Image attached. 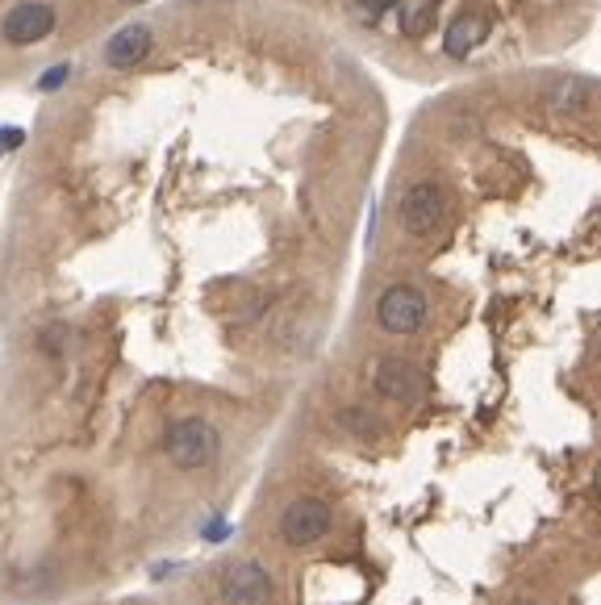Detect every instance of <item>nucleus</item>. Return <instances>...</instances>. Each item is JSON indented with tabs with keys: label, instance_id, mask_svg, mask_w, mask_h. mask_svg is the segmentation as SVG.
<instances>
[{
	"label": "nucleus",
	"instance_id": "nucleus-16",
	"mask_svg": "<svg viewBox=\"0 0 601 605\" xmlns=\"http://www.w3.org/2000/svg\"><path fill=\"white\" fill-rule=\"evenodd\" d=\"M593 489H598V497H601V464H598V473H593Z\"/></svg>",
	"mask_w": 601,
	"mask_h": 605
},
{
	"label": "nucleus",
	"instance_id": "nucleus-17",
	"mask_svg": "<svg viewBox=\"0 0 601 605\" xmlns=\"http://www.w3.org/2000/svg\"><path fill=\"white\" fill-rule=\"evenodd\" d=\"M122 4H143V0H122Z\"/></svg>",
	"mask_w": 601,
	"mask_h": 605
},
{
	"label": "nucleus",
	"instance_id": "nucleus-5",
	"mask_svg": "<svg viewBox=\"0 0 601 605\" xmlns=\"http://www.w3.org/2000/svg\"><path fill=\"white\" fill-rule=\"evenodd\" d=\"M55 9L51 4H42V0H25L18 9H9L4 21H0V34L4 42H13V46H34V42L51 39L55 34Z\"/></svg>",
	"mask_w": 601,
	"mask_h": 605
},
{
	"label": "nucleus",
	"instance_id": "nucleus-4",
	"mask_svg": "<svg viewBox=\"0 0 601 605\" xmlns=\"http://www.w3.org/2000/svg\"><path fill=\"white\" fill-rule=\"evenodd\" d=\"M330 506L318 497H297L288 510L281 513V539L288 548H314L330 534Z\"/></svg>",
	"mask_w": 601,
	"mask_h": 605
},
{
	"label": "nucleus",
	"instance_id": "nucleus-6",
	"mask_svg": "<svg viewBox=\"0 0 601 605\" xmlns=\"http://www.w3.org/2000/svg\"><path fill=\"white\" fill-rule=\"evenodd\" d=\"M222 602L225 605H267L272 602V576L255 560L225 567L222 572Z\"/></svg>",
	"mask_w": 601,
	"mask_h": 605
},
{
	"label": "nucleus",
	"instance_id": "nucleus-15",
	"mask_svg": "<svg viewBox=\"0 0 601 605\" xmlns=\"http://www.w3.org/2000/svg\"><path fill=\"white\" fill-rule=\"evenodd\" d=\"M201 534H205L209 543H222L225 534H230V527H225V522H209V527L201 530Z\"/></svg>",
	"mask_w": 601,
	"mask_h": 605
},
{
	"label": "nucleus",
	"instance_id": "nucleus-2",
	"mask_svg": "<svg viewBox=\"0 0 601 605\" xmlns=\"http://www.w3.org/2000/svg\"><path fill=\"white\" fill-rule=\"evenodd\" d=\"M447 222V192L434 180H418L401 197V226L410 230L413 238H434Z\"/></svg>",
	"mask_w": 601,
	"mask_h": 605
},
{
	"label": "nucleus",
	"instance_id": "nucleus-11",
	"mask_svg": "<svg viewBox=\"0 0 601 605\" xmlns=\"http://www.w3.org/2000/svg\"><path fill=\"white\" fill-rule=\"evenodd\" d=\"M551 100H556V109H568V114H577V109H584V105H589L593 96H589V88H584L581 79H563V84H556Z\"/></svg>",
	"mask_w": 601,
	"mask_h": 605
},
{
	"label": "nucleus",
	"instance_id": "nucleus-9",
	"mask_svg": "<svg viewBox=\"0 0 601 605\" xmlns=\"http://www.w3.org/2000/svg\"><path fill=\"white\" fill-rule=\"evenodd\" d=\"M488 34V21L481 13H460V18L447 25V34H443V51L451 59H464L468 51H476Z\"/></svg>",
	"mask_w": 601,
	"mask_h": 605
},
{
	"label": "nucleus",
	"instance_id": "nucleus-7",
	"mask_svg": "<svg viewBox=\"0 0 601 605\" xmlns=\"http://www.w3.org/2000/svg\"><path fill=\"white\" fill-rule=\"evenodd\" d=\"M150 25H143V21H130V25H122L117 34H109V42H105V63L109 67H117V72H126V67H138L143 59L150 55Z\"/></svg>",
	"mask_w": 601,
	"mask_h": 605
},
{
	"label": "nucleus",
	"instance_id": "nucleus-14",
	"mask_svg": "<svg viewBox=\"0 0 601 605\" xmlns=\"http://www.w3.org/2000/svg\"><path fill=\"white\" fill-rule=\"evenodd\" d=\"M21 142H25V134L21 130H0V151H13Z\"/></svg>",
	"mask_w": 601,
	"mask_h": 605
},
{
	"label": "nucleus",
	"instance_id": "nucleus-13",
	"mask_svg": "<svg viewBox=\"0 0 601 605\" xmlns=\"http://www.w3.org/2000/svg\"><path fill=\"white\" fill-rule=\"evenodd\" d=\"M356 4H359V13H368V18H380V13H384V9L393 4V0H356Z\"/></svg>",
	"mask_w": 601,
	"mask_h": 605
},
{
	"label": "nucleus",
	"instance_id": "nucleus-12",
	"mask_svg": "<svg viewBox=\"0 0 601 605\" xmlns=\"http://www.w3.org/2000/svg\"><path fill=\"white\" fill-rule=\"evenodd\" d=\"M63 79H67V67H51L46 76L38 79V88H42V93H55V88L63 84Z\"/></svg>",
	"mask_w": 601,
	"mask_h": 605
},
{
	"label": "nucleus",
	"instance_id": "nucleus-10",
	"mask_svg": "<svg viewBox=\"0 0 601 605\" xmlns=\"http://www.w3.org/2000/svg\"><path fill=\"white\" fill-rule=\"evenodd\" d=\"M401 25H405V34L422 39L434 25V0H405L401 4Z\"/></svg>",
	"mask_w": 601,
	"mask_h": 605
},
{
	"label": "nucleus",
	"instance_id": "nucleus-1",
	"mask_svg": "<svg viewBox=\"0 0 601 605\" xmlns=\"http://www.w3.org/2000/svg\"><path fill=\"white\" fill-rule=\"evenodd\" d=\"M164 452L180 473H201L218 459V426L205 417H180L164 435Z\"/></svg>",
	"mask_w": 601,
	"mask_h": 605
},
{
	"label": "nucleus",
	"instance_id": "nucleus-3",
	"mask_svg": "<svg viewBox=\"0 0 601 605\" xmlns=\"http://www.w3.org/2000/svg\"><path fill=\"white\" fill-rule=\"evenodd\" d=\"M376 322L389 335H418L426 326V297L413 284H393L376 305Z\"/></svg>",
	"mask_w": 601,
	"mask_h": 605
},
{
	"label": "nucleus",
	"instance_id": "nucleus-8",
	"mask_svg": "<svg viewBox=\"0 0 601 605\" xmlns=\"http://www.w3.org/2000/svg\"><path fill=\"white\" fill-rule=\"evenodd\" d=\"M376 393H384L389 401H418L422 372L405 360H380L376 363Z\"/></svg>",
	"mask_w": 601,
	"mask_h": 605
}]
</instances>
